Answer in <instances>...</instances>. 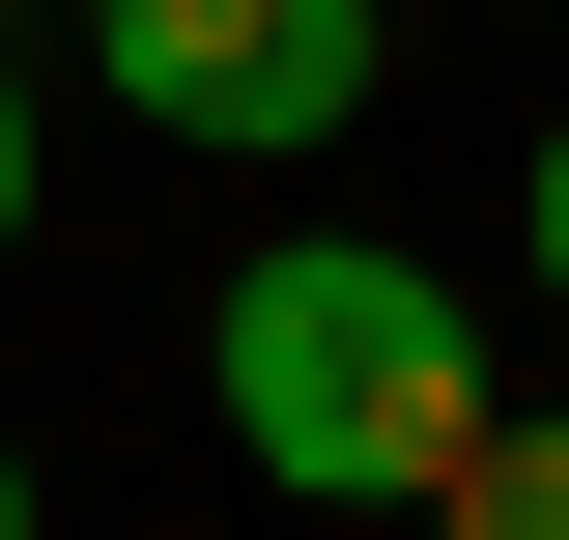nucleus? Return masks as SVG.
<instances>
[{
	"label": "nucleus",
	"mask_w": 569,
	"mask_h": 540,
	"mask_svg": "<svg viewBox=\"0 0 569 540\" xmlns=\"http://www.w3.org/2000/svg\"><path fill=\"white\" fill-rule=\"evenodd\" d=\"M86 86L142 142H200V171H313V142H370L399 29L370 0H86Z\"/></svg>",
	"instance_id": "nucleus-2"
},
{
	"label": "nucleus",
	"mask_w": 569,
	"mask_h": 540,
	"mask_svg": "<svg viewBox=\"0 0 569 540\" xmlns=\"http://www.w3.org/2000/svg\"><path fill=\"white\" fill-rule=\"evenodd\" d=\"M512 257H541V313H569V114H541V171H512Z\"/></svg>",
	"instance_id": "nucleus-4"
},
{
	"label": "nucleus",
	"mask_w": 569,
	"mask_h": 540,
	"mask_svg": "<svg viewBox=\"0 0 569 540\" xmlns=\"http://www.w3.org/2000/svg\"><path fill=\"white\" fill-rule=\"evenodd\" d=\"M200 399H228V456L284 512H427V483L485 456V313L399 228H257L228 313H200Z\"/></svg>",
	"instance_id": "nucleus-1"
},
{
	"label": "nucleus",
	"mask_w": 569,
	"mask_h": 540,
	"mask_svg": "<svg viewBox=\"0 0 569 540\" xmlns=\"http://www.w3.org/2000/svg\"><path fill=\"white\" fill-rule=\"evenodd\" d=\"M0 257H29V58H0Z\"/></svg>",
	"instance_id": "nucleus-5"
},
{
	"label": "nucleus",
	"mask_w": 569,
	"mask_h": 540,
	"mask_svg": "<svg viewBox=\"0 0 569 540\" xmlns=\"http://www.w3.org/2000/svg\"><path fill=\"white\" fill-rule=\"evenodd\" d=\"M0 540H29V456H0Z\"/></svg>",
	"instance_id": "nucleus-6"
},
{
	"label": "nucleus",
	"mask_w": 569,
	"mask_h": 540,
	"mask_svg": "<svg viewBox=\"0 0 569 540\" xmlns=\"http://www.w3.org/2000/svg\"><path fill=\"white\" fill-rule=\"evenodd\" d=\"M427 540H569V399H485V456L427 483Z\"/></svg>",
	"instance_id": "nucleus-3"
}]
</instances>
